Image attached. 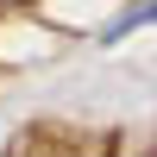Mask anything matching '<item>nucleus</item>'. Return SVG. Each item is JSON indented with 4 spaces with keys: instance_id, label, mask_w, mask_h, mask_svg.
Returning <instances> with one entry per match:
<instances>
[{
    "instance_id": "nucleus-1",
    "label": "nucleus",
    "mask_w": 157,
    "mask_h": 157,
    "mask_svg": "<svg viewBox=\"0 0 157 157\" xmlns=\"http://www.w3.org/2000/svg\"><path fill=\"white\" fill-rule=\"evenodd\" d=\"M138 25H157V0H145V6L126 13V19H113V25H107V38H126V32H138Z\"/></svg>"
}]
</instances>
